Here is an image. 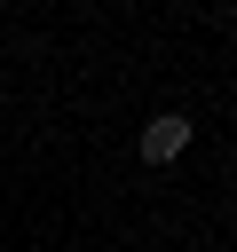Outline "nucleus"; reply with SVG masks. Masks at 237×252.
I'll use <instances>...</instances> for the list:
<instances>
[{
	"label": "nucleus",
	"mask_w": 237,
	"mask_h": 252,
	"mask_svg": "<svg viewBox=\"0 0 237 252\" xmlns=\"http://www.w3.org/2000/svg\"><path fill=\"white\" fill-rule=\"evenodd\" d=\"M182 150H190V118H182V110H158V118L142 126V158H150V165H174Z\"/></svg>",
	"instance_id": "obj_1"
}]
</instances>
